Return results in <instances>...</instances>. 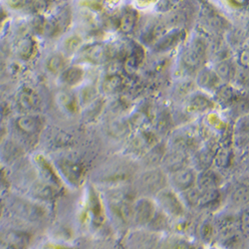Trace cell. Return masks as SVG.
Returning <instances> with one entry per match:
<instances>
[{
  "mask_svg": "<svg viewBox=\"0 0 249 249\" xmlns=\"http://www.w3.org/2000/svg\"><path fill=\"white\" fill-rule=\"evenodd\" d=\"M207 54V44L201 37L194 38L190 46L181 54V66L189 73L196 72L202 64Z\"/></svg>",
  "mask_w": 249,
  "mask_h": 249,
  "instance_id": "1",
  "label": "cell"
},
{
  "mask_svg": "<svg viewBox=\"0 0 249 249\" xmlns=\"http://www.w3.org/2000/svg\"><path fill=\"white\" fill-rule=\"evenodd\" d=\"M157 203L164 214H167L170 218H181L185 213V206L182 203L178 194L170 188L161 190L156 195Z\"/></svg>",
  "mask_w": 249,
  "mask_h": 249,
  "instance_id": "2",
  "label": "cell"
},
{
  "mask_svg": "<svg viewBox=\"0 0 249 249\" xmlns=\"http://www.w3.org/2000/svg\"><path fill=\"white\" fill-rule=\"evenodd\" d=\"M168 176L161 169H149L138 178V189L146 195H157L167 188Z\"/></svg>",
  "mask_w": 249,
  "mask_h": 249,
  "instance_id": "3",
  "label": "cell"
},
{
  "mask_svg": "<svg viewBox=\"0 0 249 249\" xmlns=\"http://www.w3.org/2000/svg\"><path fill=\"white\" fill-rule=\"evenodd\" d=\"M109 210L111 215L118 224L124 226L132 222L133 203L126 194L115 196L109 204Z\"/></svg>",
  "mask_w": 249,
  "mask_h": 249,
  "instance_id": "4",
  "label": "cell"
},
{
  "mask_svg": "<svg viewBox=\"0 0 249 249\" xmlns=\"http://www.w3.org/2000/svg\"><path fill=\"white\" fill-rule=\"evenodd\" d=\"M158 211L156 201L143 196L133 203L132 222L139 227H147Z\"/></svg>",
  "mask_w": 249,
  "mask_h": 249,
  "instance_id": "5",
  "label": "cell"
},
{
  "mask_svg": "<svg viewBox=\"0 0 249 249\" xmlns=\"http://www.w3.org/2000/svg\"><path fill=\"white\" fill-rule=\"evenodd\" d=\"M196 172L193 168L188 167L169 175L168 182L173 191L177 194H181L196 186Z\"/></svg>",
  "mask_w": 249,
  "mask_h": 249,
  "instance_id": "6",
  "label": "cell"
},
{
  "mask_svg": "<svg viewBox=\"0 0 249 249\" xmlns=\"http://www.w3.org/2000/svg\"><path fill=\"white\" fill-rule=\"evenodd\" d=\"M57 168L61 175L72 185H80L84 180L85 169L79 161L69 159H62L57 161Z\"/></svg>",
  "mask_w": 249,
  "mask_h": 249,
  "instance_id": "7",
  "label": "cell"
},
{
  "mask_svg": "<svg viewBox=\"0 0 249 249\" xmlns=\"http://www.w3.org/2000/svg\"><path fill=\"white\" fill-rule=\"evenodd\" d=\"M191 163L189 154L181 151L172 150L167 152L161 161V170L165 174H173L184 168H188Z\"/></svg>",
  "mask_w": 249,
  "mask_h": 249,
  "instance_id": "8",
  "label": "cell"
},
{
  "mask_svg": "<svg viewBox=\"0 0 249 249\" xmlns=\"http://www.w3.org/2000/svg\"><path fill=\"white\" fill-rule=\"evenodd\" d=\"M79 58L89 64H104L109 58L108 47L102 43L89 44L79 50Z\"/></svg>",
  "mask_w": 249,
  "mask_h": 249,
  "instance_id": "9",
  "label": "cell"
},
{
  "mask_svg": "<svg viewBox=\"0 0 249 249\" xmlns=\"http://www.w3.org/2000/svg\"><path fill=\"white\" fill-rule=\"evenodd\" d=\"M158 142V137L152 131L143 129L132 139L130 142V150L136 155L143 156Z\"/></svg>",
  "mask_w": 249,
  "mask_h": 249,
  "instance_id": "10",
  "label": "cell"
},
{
  "mask_svg": "<svg viewBox=\"0 0 249 249\" xmlns=\"http://www.w3.org/2000/svg\"><path fill=\"white\" fill-rule=\"evenodd\" d=\"M55 100L57 106L60 108L62 112H64L65 114L70 116L78 114L80 109L78 97H76L74 93H72L71 91L67 89L60 90L56 94Z\"/></svg>",
  "mask_w": 249,
  "mask_h": 249,
  "instance_id": "11",
  "label": "cell"
},
{
  "mask_svg": "<svg viewBox=\"0 0 249 249\" xmlns=\"http://www.w3.org/2000/svg\"><path fill=\"white\" fill-rule=\"evenodd\" d=\"M185 37V32L182 29H173L165 33L159 41L153 45L156 52H167L176 48Z\"/></svg>",
  "mask_w": 249,
  "mask_h": 249,
  "instance_id": "12",
  "label": "cell"
},
{
  "mask_svg": "<svg viewBox=\"0 0 249 249\" xmlns=\"http://www.w3.org/2000/svg\"><path fill=\"white\" fill-rule=\"evenodd\" d=\"M221 81L214 72L210 68H202L196 74V84L198 87L207 92H216L220 86Z\"/></svg>",
  "mask_w": 249,
  "mask_h": 249,
  "instance_id": "13",
  "label": "cell"
},
{
  "mask_svg": "<svg viewBox=\"0 0 249 249\" xmlns=\"http://www.w3.org/2000/svg\"><path fill=\"white\" fill-rule=\"evenodd\" d=\"M221 183H222L221 176L215 171H213L211 169L200 172L196 176V186L201 192L210 191V190H218Z\"/></svg>",
  "mask_w": 249,
  "mask_h": 249,
  "instance_id": "14",
  "label": "cell"
},
{
  "mask_svg": "<svg viewBox=\"0 0 249 249\" xmlns=\"http://www.w3.org/2000/svg\"><path fill=\"white\" fill-rule=\"evenodd\" d=\"M173 150H178L189 154V152L197 150V140L196 136L190 132H181L175 134L172 139Z\"/></svg>",
  "mask_w": 249,
  "mask_h": 249,
  "instance_id": "15",
  "label": "cell"
},
{
  "mask_svg": "<svg viewBox=\"0 0 249 249\" xmlns=\"http://www.w3.org/2000/svg\"><path fill=\"white\" fill-rule=\"evenodd\" d=\"M215 152L213 151L212 148L210 147H204L203 149H197L195 152L194 159H193V163H194V170L196 172L198 171L203 172L206 170H210L212 164L213 163V159H214Z\"/></svg>",
  "mask_w": 249,
  "mask_h": 249,
  "instance_id": "16",
  "label": "cell"
},
{
  "mask_svg": "<svg viewBox=\"0 0 249 249\" xmlns=\"http://www.w3.org/2000/svg\"><path fill=\"white\" fill-rule=\"evenodd\" d=\"M167 32V27L163 23L152 22L141 34V40L144 44L154 45Z\"/></svg>",
  "mask_w": 249,
  "mask_h": 249,
  "instance_id": "17",
  "label": "cell"
},
{
  "mask_svg": "<svg viewBox=\"0 0 249 249\" xmlns=\"http://www.w3.org/2000/svg\"><path fill=\"white\" fill-rule=\"evenodd\" d=\"M85 76V71L78 65L67 67L60 74L61 82L67 87H74L79 85Z\"/></svg>",
  "mask_w": 249,
  "mask_h": 249,
  "instance_id": "18",
  "label": "cell"
},
{
  "mask_svg": "<svg viewBox=\"0 0 249 249\" xmlns=\"http://www.w3.org/2000/svg\"><path fill=\"white\" fill-rule=\"evenodd\" d=\"M165 153H167V149H165L164 144L161 142H158L156 146H154L142 156L143 163L146 164L149 169L158 168V165L161 164Z\"/></svg>",
  "mask_w": 249,
  "mask_h": 249,
  "instance_id": "19",
  "label": "cell"
},
{
  "mask_svg": "<svg viewBox=\"0 0 249 249\" xmlns=\"http://www.w3.org/2000/svg\"><path fill=\"white\" fill-rule=\"evenodd\" d=\"M16 124L18 129L26 135H35L42 128V122L40 118L32 115L20 117Z\"/></svg>",
  "mask_w": 249,
  "mask_h": 249,
  "instance_id": "20",
  "label": "cell"
},
{
  "mask_svg": "<svg viewBox=\"0 0 249 249\" xmlns=\"http://www.w3.org/2000/svg\"><path fill=\"white\" fill-rule=\"evenodd\" d=\"M18 104L24 111L32 112L39 108L40 99L38 95L31 89H24L19 94Z\"/></svg>",
  "mask_w": 249,
  "mask_h": 249,
  "instance_id": "21",
  "label": "cell"
},
{
  "mask_svg": "<svg viewBox=\"0 0 249 249\" xmlns=\"http://www.w3.org/2000/svg\"><path fill=\"white\" fill-rule=\"evenodd\" d=\"M123 79L117 73H111L101 83V91L106 95H116L123 89Z\"/></svg>",
  "mask_w": 249,
  "mask_h": 249,
  "instance_id": "22",
  "label": "cell"
},
{
  "mask_svg": "<svg viewBox=\"0 0 249 249\" xmlns=\"http://www.w3.org/2000/svg\"><path fill=\"white\" fill-rule=\"evenodd\" d=\"M214 72L216 73L221 82L228 83L235 78L236 67L232 61H231L230 59H225L217 62Z\"/></svg>",
  "mask_w": 249,
  "mask_h": 249,
  "instance_id": "23",
  "label": "cell"
},
{
  "mask_svg": "<svg viewBox=\"0 0 249 249\" xmlns=\"http://www.w3.org/2000/svg\"><path fill=\"white\" fill-rule=\"evenodd\" d=\"M214 106L213 102L204 94H194L190 99L189 108L196 113H203L211 111Z\"/></svg>",
  "mask_w": 249,
  "mask_h": 249,
  "instance_id": "24",
  "label": "cell"
},
{
  "mask_svg": "<svg viewBox=\"0 0 249 249\" xmlns=\"http://www.w3.org/2000/svg\"><path fill=\"white\" fill-rule=\"evenodd\" d=\"M46 68L53 75L61 74L67 68L66 56L61 53L52 54L46 61Z\"/></svg>",
  "mask_w": 249,
  "mask_h": 249,
  "instance_id": "25",
  "label": "cell"
},
{
  "mask_svg": "<svg viewBox=\"0 0 249 249\" xmlns=\"http://www.w3.org/2000/svg\"><path fill=\"white\" fill-rule=\"evenodd\" d=\"M147 227L153 232L165 231L171 227V218L158 210Z\"/></svg>",
  "mask_w": 249,
  "mask_h": 249,
  "instance_id": "26",
  "label": "cell"
},
{
  "mask_svg": "<svg viewBox=\"0 0 249 249\" xmlns=\"http://www.w3.org/2000/svg\"><path fill=\"white\" fill-rule=\"evenodd\" d=\"M129 175L130 173L127 171V167H123L122 169V165H118V167L111 168L107 175H103L102 179L106 183H120L127 180Z\"/></svg>",
  "mask_w": 249,
  "mask_h": 249,
  "instance_id": "27",
  "label": "cell"
},
{
  "mask_svg": "<svg viewBox=\"0 0 249 249\" xmlns=\"http://www.w3.org/2000/svg\"><path fill=\"white\" fill-rule=\"evenodd\" d=\"M138 12L134 9H128L124 12L120 20V28L122 32L129 34L134 31L138 22Z\"/></svg>",
  "mask_w": 249,
  "mask_h": 249,
  "instance_id": "28",
  "label": "cell"
},
{
  "mask_svg": "<svg viewBox=\"0 0 249 249\" xmlns=\"http://www.w3.org/2000/svg\"><path fill=\"white\" fill-rule=\"evenodd\" d=\"M99 89L93 85L85 86L82 88L80 94L78 96V101L80 107H87L94 103L97 99H99Z\"/></svg>",
  "mask_w": 249,
  "mask_h": 249,
  "instance_id": "29",
  "label": "cell"
},
{
  "mask_svg": "<svg viewBox=\"0 0 249 249\" xmlns=\"http://www.w3.org/2000/svg\"><path fill=\"white\" fill-rule=\"evenodd\" d=\"M83 47V38L78 34H72L65 38L62 43L64 56H72Z\"/></svg>",
  "mask_w": 249,
  "mask_h": 249,
  "instance_id": "30",
  "label": "cell"
},
{
  "mask_svg": "<svg viewBox=\"0 0 249 249\" xmlns=\"http://www.w3.org/2000/svg\"><path fill=\"white\" fill-rule=\"evenodd\" d=\"M214 232L215 226L213 222L209 218L203 219L197 227V234L204 243H211L213 241L214 237Z\"/></svg>",
  "mask_w": 249,
  "mask_h": 249,
  "instance_id": "31",
  "label": "cell"
},
{
  "mask_svg": "<svg viewBox=\"0 0 249 249\" xmlns=\"http://www.w3.org/2000/svg\"><path fill=\"white\" fill-rule=\"evenodd\" d=\"M36 163L38 165L41 174H42V176H44L46 180H48L50 183L52 182V183L58 184L59 178L56 175V173L54 172L53 168L49 164V162L45 160L44 157H42V156L36 157Z\"/></svg>",
  "mask_w": 249,
  "mask_h": 249,
  "instance_id": "32",
  "label": "cell"
},
{
  "mask_svg": "<svg viewBox=\"0 0 249 249\" xmlns=\"http://www.w3.org/2000/svg\"><path fill=\"white\" fill-rule=\"evenodd\" d=\"M220 200V192L219 190H210L201 192L199 202L197 207L200 209H210L214 206Z\"/></svg>",
  "mask_w": 249,
  "mask_h": 249,
  "instance_id": "33",
  "label": "cell"
},
{
  "mask_svg": "<svg viewBox=\"0 0 249 249\" xmlns=\"http://www.w3.org/2000/svg\"><path fill=\"white\" fill-rule=\"evenodd\" d=\"M232 162V152L228 148H221L215 152L213 163L220 169L230 168Z\"/></svg>",
  "mask_w": 249,
  "mask_h": 249,
  "instance_id": "34",
  "label": "cell"
},
{
  "mask_svg": "<svg viewBox=\"0 0 249 249\" xmlns=\"http://www.w3.org/2000/svg\"><path fill=\"white\" fill-rule=\"evenodd\" d=\"M89 213L92 215V221L96 224H100L104 220V213L103 207L98 199L97 196L93 194L89 200Z\"/></svg>",
  "mask_w": 249,
  "mask_h": 249,
  "instance_id": "35",
  "label": "cell"
},
{
  "mask_svg": "<svg viewBox=\"0 0 249 249\" xmlns=\"http://www.w3.org/2000/svg\"><path fill=\"white\" fill-rule=\"evenodd\" d=\"M201 191H199L196 186H194V188L185 191L180 194L179 197L184 204V206H190V207H197L199 198H200Z\"/></svg>",
  "mask_w": 249,
  "mask_h": 249,
  "instance_id": "36",
  "label": "cell"
},
{
  "mask_svg": "<svg viewBox=\"0 0 249 249\" xmlns=\"http://www.w3.org/2000/svg\"><path fill=\"white\" fill-rule=\"evenodd\" d=\"M194 244L180 237H172L165 241L162 249H192Z\"/></svg>",
  "mask_w": 249,
  "mask_h": 249,
  "instance_id": "37",
  "label": "cell"
},
{
  "mask_svg": "<svg viewBox=\"0 0 249 249\" xmlns=\"http://www.w3.org/2000/svg\"><path fill=\"white\" fill-rule=\"evenodd\" d=\"M34 196L42 198V199H50L54 196V190L52 189V186L49 185L48 183H39L34 186L33 190Z\"/></svg>",
  "mask_w": 249,
  "mask_h": 249,
  "instance_id": "38",
  "label": "cell"
},
{
  "mask_svg": "<svg viewBox=\"0 0 249 249\" xmlns=\"http://www.w3.org/2000/svg\"><path fill=\"white\" fill-rule=\"evenodd\" d=\"M87 111L85 113V118L88 121L95 120L100 114L102 113V110L104 109V101L101 99H97L91 105L87 106Z\"/></svg>",
  "mask_w": 249,
  "mask_h": 249,
  "instance_id": "39",
  "label": "cell"
},
{
  "mask_svg": "<svg viewBox=\"0 0 249 249\" xmlns=\"http://www.w3.org/2000/svg\"><path fill=\"white\" fill-rule=\"evenodd\" d=\"M231 200L233 203L238 205H243L248 201V189L245 185H240L233 191L231 196Z\"/></svg>",
  "mask_w": 249,
  "mask_h": 249,
  "instance_id": "40",
  "label": "cell"
},
{
  "mask_svg": "<svg viewBox=\"0 0 249 249\" xmlns=\"http://www.w3.org/2000/svg\"><path fill=\"white\" fill-rule=\"evenodd\" d=\"M34 47V42L31 39H24L18 46V54L23 59H28L33 54Z\"/></svg>",
  "mask_w": 249,
  "mask_h": 249,
  "instance_id": "41",
  "label": "cell"
},
{
  "mask_svg": "<svg viewBox=\"0 0 249 249\" xmlns=\"http://www.w3.org/2000/svg\"><path fill=\"white\" fill-rule=\"evenodd\" d=\"M217 97L223 103H231L236 97V92L230 86H220V88L216 91Z\"/></svg>",
  "mask_w": 249,
  "mask_h": 249,
  "instance_id": "42",
  "label": "cell"
},
{
  "mask_svg": "<svg viewBox=\"0 0 249 249\" xmlns=\"http://www.w3.org/2000/svg\"><path fill=\"white\" fill-rule=\"evenodd\" d=\"M244 35L241 30H233L228 35V42L233 46H239L243 44Z\"/></svg>",
  "mask_w": 249,
  "mask_h": 249,
  "instance_id": "43",
  "label": "cell"
},
{
  "mask_svg": "<svg viewBox=\"0 0 249 249\" xmlns=\"http://www.w3.org/2000/svg\"><path fill=\"white\" fill-rule=\"evenodd\" d=\"M169 121H170V116L168 113H161L158 116L157 118V128L160 132H165L169 129Z\"/></svg>",
  "mask_w": 249,
  "mask_h": 249,
  "instance_id": "44",
  "label": "cell"
},
{
  "mask_svg": "<svg viewBox=\"0 0 249 249\" xmlns=\"http://www.w3.org/2000/svg\"><path fill=\"white\" fill-rule=\"evenodd\" d=\"M228 53V49L223 42H217L213 46V56L217 60V62L222 61L221 55H225Z\"/></svg>",
  "mask_w": 249,
  "mask_h": 249,
  "instance_id": "45",
  "label": "cell"
},
{
  "mask_svg": "<svg viewBox=\"0 0 249 249\" xmlns=\"http://www.w3.org/2000/svg\"><path fill=\"white\" fill-rule=\"evenodd\" d=\"M239 225H240V231L242 235L247 236L248 235V230H249V224H248V211L244 210L242 211L240 217H239Z\"/></svg>",
  "mask_w": 249,
  "mask_h": 249,
  "instance_id": "46",
  "label": "cell"
},
{
  "mask_svg": "<svg viewBox=\"0 0 249 249\" xmlns=\"http://www.w3.org/2000/svg\"><path fill=\"white\" fill-rule=\"evenodd\" d=\"M238 61L242 67H245V68L248 67V49H244L240 52Z\"/></svg>",
  "mask_w": 249,
  "mask_h": 249,
  "instance_id": "47",
  "label": "cell"
},
{
  "mask_svg": "<svg viewBox=\"0 0 249 249\" xmlns=\"http://www.w3.org/2000/svg\"><path fill=\"white\" fill-rule=\"evenodd\" d=\"M3 114H4V108L2 107L1 104H0V118L2 117V115H3Z\"/></svg>",
  "mask_w": 249,
  "mask_h": 249,
  "instance_id": "48",
  "label": "cell"
},
{
  "mask_svg": "<svg viewBox=\"0 0 249 249\" xmlns=\"http://www.w3.org/2000/svg\"><path fill=\"white\" fill-rule=\"evenodd\" d=\"M192 249H203L201 246H197V245H193Z\"/></svg>",
  "mask_w": 249,
  "mask_h": 249,
  "instance_id": "49",
  "label": "cell"
},
{
  "mask_svg": "<svg viewBox=\"0 0 249 249\" xmlns=\"http://www.w3.org/2000/svg\"><path fill=\"white\" fill-rule=\"evenodd\" d=\"M213 249H215V248H213Z\"/></svg>",
  "mask_w": 249,
  "mask_h": 249,
  "instance_id": "50",
  "label": "cell"
}]
</instances>
